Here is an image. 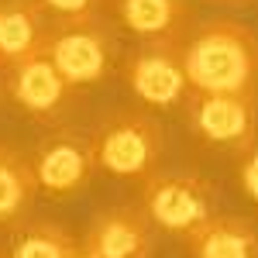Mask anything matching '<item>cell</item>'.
<instances>
[{"label":"cell","mask_w":258,"mask_h":258,"mask_svg":"<svg viewBox=\"0 0 258 258\" xmlns=\"http://www.w3.org/2000/svg\"><path fill=\"white\" fill-rule=\"evenodd\" d=\"M35 176L38 186L48 197H69L86 186V179L97 165V152L90 138H76V135H55V138L41 141L35 148Z\"/></svg>","instance_id":"obj_8"},{"label":"cell","mask_w":258,"mask_h":258,"mask_svg":"<svg viewBox=\"0 0 258 258\" xmlns=\"http://www.w3.org/2000/svg\"><path fill=\"white\" fill-rule=\"evenodd\" d=\"M186 117H189L193 135L210 148H227V152L244 155L255 145L258 131L255 93H200V90H189Z\"/></svg>","instance_id":"obj_3"},{"label":"cell","mask_w":258,"mask_h":258,"mask_svg":"<svg viewBox=\"0 0 258 258\" xmlns=\"http://www.w3.org/2000/svg\"><path fill=\"white\" fill-rule=\"evenodd\" d=\"M48 45V18L35 0L0 4V69L45 52Z\"/></svg>","instance_id":"obj_10"},{"label":"cell","mask_w":258,"mask_h":258,"mask_svg":"<svg viewBox=\"0 0 258 258\" xmlns=\"http://www.w3.org/2000/svg\"><path fill=\"white\" fill-rule=\"evenodd\" d=\"M227 4H248V0H227Z\"/></svg>","instance_id":"obj_18"},{"label":"cell","mask_w":258,"mask_h":258,"mask_svg":"<svg viewBox=\"0 0 258 258\" xmlns=\"http://www.w3.org/2000/svg\"><path fill=\"white\" fill-rule=\"evenodd\" d=\"M73 258H97V255H90V251H83V255H80V251H76Z\"/></svg>","instance_id":"obj_17"},{"label":"cell","mask_w":258,"mask_h":258,"mask_svg":"<svg viewBox=\"0 0 258 258\" xmlns=\"http://www.w3.org/2000/svg\"><path fill=\"white\" fill-rule=\"evenodd\" d=\"M148 214L131 207L103 210L83 238V251L97 258H152V227Z\"/></svg>","instance_id":"obj_9"},{"label":"cell","mask_w":258,"mask_h":258,"mask_svg":"<svg viewBox=\"0 0 258 258\" xmlns=\"http://www.w3.org/2000/svg\"><path fill=\"white\" fill-rule=\"evenodd\" d=\"M7 93L24 114L38 120H52L66 107L73 83L62 76V69L52 62L48 52H38V55L7 69Z\"/></svg>","instance_id":"obj_7"},{"label":"cell","mask_w":258,"mask_h":258,"mask_svg":"<svg viewBox=\"0 0 258 258\" xmlns=\"http://www.w3.org/2000/svg\"><path fill=\"white\" fill-rule=\"evenodd\" d=\"M38 189L41 186L38 176H35V165L28 159H21L18 152L0 145V224L18 220L31 207Z\"/></svg>","instance_id":"obj_13"},{"label":"cell","mask_w":258,"mask_h":258,"mask_svg":"<svg viewBox=\"0 0 258 258\" xmlns=\"http://www.w3.org/2000/svg\"><path fill=\"white\" fill-rule=\"evenodd\" d=\"M76 244L69 238V231H62L59 224H28L14 234L11 258H73Z\"/></svg>","instance_id":"obj_14"},{"label":"cell","mask_w":258,"mask_h":258,"mask_svg":"<svg viewBox=\"0 0 258 258\" xmlns=\"http://www.w3.org/2000/svg\"><path fill=\"white\" fill-rule=\"evenodd\" d=\"M189 86L200 93H255L258 35L241 21H210L182 45Z\"/></svg>","instance_id":"obj_1"},{"label":"cell","mask_w":258,"mask_h":258,"mask_svg":"<svg viewBox=\"0 0 258 258\" xmlns=\"http://www.w3.org/2000/svg\"><path fill=\"white\" fill-rule=\"evenodd\" d=\"M114 48H117L114 35L100 18L59 24L45 45V52L52 55V62L62 69V76L73 86H90V83L103 80L110 73Z\"/></svg>","instance_id":"obj_4"},{"label":"cell","mask_w":258,"mask_h":258,"mask_svg":"<svg viewBox=\"0 0 258 258\" xmlns=\"http://www.w3.org/2000/svg\"><path fill=\"white\" fill-rule=\"evenodd\" d=\"M97 165L117 179H148L162 159V127L141 110H117L93 131Z\"/></svg>","instance_id":"obj_2"},{"label":"cell","mask_w":258,"mask_h":258,"mask_svg":"<svg viewBox=\"0 0 258 258\" xmlns=\"http://www.w3.org/2000/svg\"><path fill=\"white\" fill-rule=\"evenodd\" d=\"M127 86L138 100L148 107H176L179 100L189 97V76H186V62L179 38H159L145 41L138 52L127 59Z\"/></svg>","instance_id":"obj_5"},{"label":"cell","mask_w":258,"mask_h":258,"mask_svg":"<svg viewBox=\"0 0 258 258\" xmlns=\"http://www.w3.org/2000/svg\"><path fill=\"white\" fill-rule=\"evenodd\" d=\"M141 197L152 224L179 238L214 217V193L200 176H148Z\"/></svg>","instance_id":"obj_6"},{"label":"cell","mask_w":258,"mask_h":258,"mask_svg":"<svg viewBox=\"0 0 258 258\" xmlns=\"http://www.w3.org/2000/svg\"><path fill=\"white\" fill-rule=\"evenodd\" d=\"M238 176H241V189H244V193H248V197L258 203V148H255V145L244 152Z\"/></svg>","instance_id":"obj_16"},{"label":"cell","mask_w":258,"mask_h":258,"mask_svg":"<svg viewBox=\"0 0 258 258\" xmlns=\"http://www.w3.org/2000/svg\"><path fill=\"white\" fill-rule=\"evenodd\" d=\"M193 258H258V231L241 217L203 220L193 234H186Z\"/></svg>","instance_id":"obj_11"},{"label":"cell","mask_w":258,"mask_h":258,"mask_svg":"<svg viewBox=\"0 0 258 258\" xmlns=\"http://www.w3.org/2000/svg\"><path fill=\"white\" fill-rule=\"evenodd\" d=\"M41 11L55 24H69V21H90L100 14L103 0H35Z\"/></svg>","instance_id":"obj_15"},{"label":"cell","mask_w":258,"mask_h":258,"mask_svg":"<svg viewBox=\"0 0 258 258\" xmlns=\"http://www.w3.org/2000/svg\"><path fill=\"white\" fill-rule=\"evenodd\" d=\"M127 31L145 41L179 38V24L186 21V0H114Z\"/></svg>","instance_id":"obj_12"}]
</instances>
